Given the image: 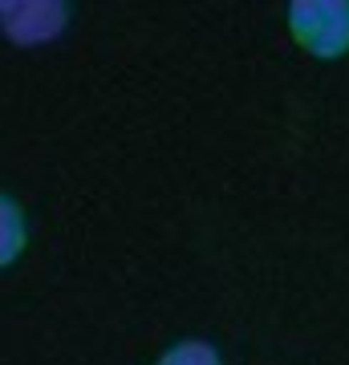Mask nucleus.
Returning a JSON list of instances; mask_svg holds the SVG:
<instances>
[{
  "instance_id": "20e7f679",
  "label": "nucleus",
  "mask_w": 349,
  "mask_h": 365,
  "mask_svg": "<svg viewBox=\"0 0 349 365\" xmlns=\"http://www.w3.org/2000/svg\"><path fill=\"white\" fill-rule=\"evenodd\" d=\"M155 365H223V357L207 341H179V345H171V349L158 353Z\"/></svg>"
},
{
  "instance_id": "f03ea898",
  "label": "nucleus",
  "mask_w": 349,
  "mask_h": 365,
  "mask_svg": "<svg viewBox=\"0 0 349 365\" xmlns=\"http://www.w3.org/2000/svg\"><path fill=\"white\" fill-rule=\"evenodd\" d=\"M69 9L61 0H13L0 4V33L16 45H45V41L61 37Z\"/></svg>"
},
{
  "instance_id": "7ed1b4c3",
  "label": "nucleus",
  "mask_w": 349,
  "mask_h": 365,
  "mask_svg": "<svg viewBox=\"0 0 349 365\" xmlns=\"http://www.w3.org/2000/svg\"><path fill=\"white\" fill-rule=\"evenodd\" d=\"M29 244V220L21 203L13 195L0 191V268H9L13 260H21V252Z\"/></svg>"
},
{
  "instance_id": "f257e3e1",
  "label": "nucleus",
  "mask_w": 349,
  "mask_h": 365,
  "mask_svg": "<svg viewBox=\"0 0 349 365\" xmlns=\"http://www.w3.org/2000/svg\"><path fill=\"white\" fill-rule=\"evenodd\" d=\"M288 33L313 57H341V53H349V0L288 4Z\"/></svg>"
}]
</instances>
